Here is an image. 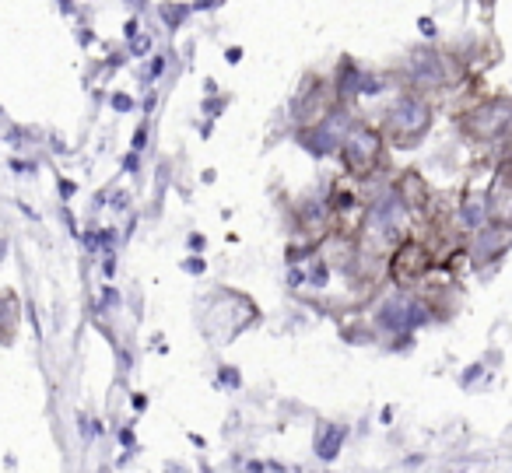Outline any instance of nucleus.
Instances as JSON below:
<instances>
[{
    "label": "nucleus",
    "mask_w": 512,
    "mask_h": 473,
    "mask_svg": "<svg viewBox=\"0 0 512 473\" xmlns=\"http://www.w3.org/2000/svg\"><path fill=\"white\" fill-rule=\"evenodd\" d=\"M162 67H165V60H162V57L151 60V74H162Z\"/></svg>",
    "instance_id": "obj_21"
},
{
    "label": "nucleus",
    "mask_w": 512,
    "mask_h": 473,
    "mask_svg": "<svg viewBox=\"0 0 512 473\" xmlns=\"http://www.w3.org/2000/svg\"><path fill=\"white\" fill-rule=\"evenodd\" d=\"M488 225L512 232V155L502 158L488 186Z\"/></svg>",
    "instance_id": "obj_7"
},
{
    "label": "nucleus",
    "mask_w": 512,
    "mask_h": 473,
    "mask_svg": "<svg viewBox=\"0 0 512 473\" xmlns=\"http://www.w3.org/2000/svg\"><path fill=\"white\" fill-rule=\"evenodd\" d=\"M123 165H127V172H137V151H134V155H127V162H123Z\"/></svg>",
    "instance_id": "obj_22"
},
{
    "label": "nucleus",
    "mask_w": 512,
    "mask_h": 473,
    "mask_svg": "<svg viewBox=\"0 0 512 473\" xmlns=\"http://www.w3.org/2000/svg\"><path fill=\"white\" fill-rule=\"evenodd\" d=\"M418 29H421V36H425V39H435V32H439V29H435V22H432V18H421V22H418Z\"/></svg>",
    "instance_id": "obj_12"
},
{
    "label": "nucleus",
    "mask_w": 512,
    "mask_h": 473,
    "mask_svg": "<svg viewBox=\"0 0 512 473\" xmlns=\"http://www.w3.org/2000/svg\"><path fill=\"white\" fill-rule=\"evenodd\" d=\"M221 379L232 382V386H239V372H232V368H221Z\"/></svg>",
    "instance_id": "obj_19"
},
{
    "label": "nucleus",
    "mask_w": 512,
    "mask_h": 473,
    "mask_svg": "<svg viewBox=\"0 0 512 473\" xmlns=\"http://www.w3.org/2000/svg\"><path fill=\"white\" fill-rule=\"evenodd\" d=\"M428 316H432V312H428V302L400 291V295H393L390 302L379 305L376 323L390 333H411V330H418L421 323H428Z\"/></svg>",
    "instance_id": "obj_6"
},
{
    "label": "nucleus",
    "mask_w": 512,
    "mask_h": 473,
    "mask_svg": "<svg viewBox=\"0 0 512 473\" xmlns=\"http://www.w3.org/2000/svg\"><path fill=\"white\" fill-rule=\"evenodd\" d=\"M456 127L470 144H502L512 137V95H491L456 113Z\"/></svg>",
    "instance_id": "obj_1"
},
{
    "label": "nucleus",
    "mask_w": 512,
    "mask_h": 473,
    "mask_svg": "<svg viewBox=\"0 0 512 473\" xmlns=\"http://www.w3.org/2000/svg\"><path fill=\"white\" fill-rule=\"evenodd\" d=\"M193 8H186V4H162L158 8V15H162V22L169 25V29H179V25L186 22V15H190Z\"/></svg>",
    "instance_id": "obj_11"
},
{
    "label": "nucleus",
    "mask_w": 512,
    "mask_h": 473,
    "mask_svg": "<svg viewBox=\"0 0 512 473\" xmlns=\"http://www.w3.org/2000/svg\"><path fill=\"white\" fill-rule=\"evenodd\" d=\"M509 246H512V232L495 228V225H481L474 235V242L467 246V253H470V263H474V267H488L491 260L509 253Z\"/></svg>",
    "instance_id": "obj_8"
},
{
    "label": "nucleus",
    "mask_w": 512,
    "mask_h": 473,
    "mask_svg": "<svg viewBox=\"0 0 512 473\" xmlns=\"http://www.w3.org/2000/svg\"><path fill=\"white\" fill-rule=\"evenodd\" d=\"M341 165L348 176L355 179H369L376 176L379 169H386V137L379 127L372 123H351L344 130V141H341Z\"/></svg>",
    "instance_id": "obj_3"
},
{
    "label": "nucleus",
    "mask_w": 512,
    "mask_h": 473,
    "mask_svg": "<svg viewBox=\"0 0 512 473\" xmlns=\"http://www.w3.org/2000/svg\"><path fill=\"white\" fill-rule=\"evenodd\" d=\"M481 4H484V8H491V4H495V0H481Z\"/></svg>",
    "instance_id": "obj_24"
},
{
    "label": "nucleus",
    "mask_w": 512,
    "mask_h": 473,
    "mask_svg": "<svg viewBox=\"0 0 512 473\" xmlns=\"http://www.w3.org/2000/svg\"><path fill=\"white\" fill-rule=\"evenodd\" d=\"M183 267L190 270V274H204V260H186Z\"/></svg>",
    "instance_id": "obj_18"
},
{
    "label": "nucleus",
    "mask_w": 512,
    "mask_h": 473,
    "mask_svg": "<svg viewBox=\"0 0 512 473\" xmlns=\"http://www.w3.org/2000/svg\"><path fill=\"white\" fill-rule=\"evenodd\" d=\"M341 106L344 102H341V95H337L334 81L306 78V85L299 88V95H295V102H292V116L302 130V127H316V123L330 120Z\"/></svg>",
    "instance_id": "obj_4"
},
{
    "label": "nucleus",
    "mask_w": 512,
    "mask_h": 473,
    "mask_svg": "<svg viewBox=\"0 0 512 473\" xmlns=\"http://www.w3.org/2000/svg\"><path fill=\"white\" fill-rule=\"evenodd\" d=\"M225 60H228V64H239V60H242V50H239V46H232V50L225 53Z\"/></svg>",
    "instance_id": "obj_20"
},
{
    "label": "nucleus",
    "mask_w": 512,
    "mask_h": 473,
    "mask_svg": "<svg viewBox=\"0 0 512 473\" xmlns=\"http://www.w3.org/2000/svg\"><path fill=\"white\" fill-rule=\"evenodd\" d=\"M393 193H397V200L407 207L411 214H425L428 207V186H425V176H421L418 169H407L397 176V183H393Z\"/></svg>",
    "instance_id": "obj_9"
},
{
    "label": "nucleus",
    "mask_w": 512,
    "mask_h": 473,
    "mask_svg": "<svg viewBox=\"0 0 512 473\" xmlns=\"http://www.w3.org/2000/svg\"><path fill=\"white\" fill-rule=\"evenodd\" d=\"M432 267H435L432 249H428L425 242H418V239H404L390 253V260H386L390 281L397 284V288H411V284L425 281L428 270H432Z\"/></svg>",
    "instance_id": "obj_5"
},
{
    "label": "nucleus",
    "mask_w": 512,
    "mask_h": 473,
    "mask_svg": "<svg viewBox=\"0 0 512 473\" xmlns=\"http://www.w3.org/2000/svg\"><path fill=\"white\" fill-rule=\"evenodd\" d=\"M106 305H109V309H120V291L106 288Z\"/></svg>",
    "instance_id": "obj_17"
},
{
    "label": "nucleus",
    "mask_w": 512,
    "mask_h": 473,
    "mask_svg": "<svg viewBox=\"0 0 512 473\" xmlns=\"http://www.w3.org/2000/svg\"><path fill=\"white\" fill-rule=\"evenodd\" d=\"M432 130V102L418 92H400L397 102L386 109L383 137L393 148H418L425 134Z\"/></svg>",
    "instance_id": "obj_2"
},
{
    "label": "nucleus",
    "mask_w": 512,
    "mask_h": 473,
    "mask_svg": "<svg viewBox=\"0 0 512 473\" xmlns=\"http://www.w3.org/2000/svg\"><path fill=\"white\" fill-rule=\"evenodd\" d=\"M130 106H134V99H130V95H113V109H130Z\"/></svg>",
    "instance_id": "obj_15"
},
{
    "label": "nucleus",
    "mask_w": 512,
    "mask_h": 473,
    "mask_svg": "<svg viewBox=\"0 0 512 473\" xmlns=\"http://www.w3.org/2000/svg\"><path fill=\"white\" fill-rule=\"evenodd\" d=\"M288 284H292V288H302V284H306V274H302L299 267H292L288 270Z\"/></svg>",
    "instance_id": "obj_13"
},
{
    "label": "nucleus",
    "mask_w": 512,
    "mask_h": 473,
    "mask_svg": "<svg viewBox=\"0 0 512 473\" xmlns=\"http://www.w3.org/2000/svg\"><path fill=\"white\" fill-rule=\"evenodd\" d=\"M344 435H348L344 424H327V428L320 431V442H316V456H320L323 463L337 459V452H341V445H344Z\"/></svg>",
    "instance_id": "obj_10"
},
{
    "label": "nucleus",
    "mask_w": 512,
    "mask_h": 473,
    "mask_svg": "<svg viewBox=\"0 0 512 473\" xmlns=\"http://www.w3.org/2000/svg\"><path fill=\"white\" fill-rule=\"evenodd\" d=\"M221 4H225V0H197L193 8H197V11H211V8H221Z\"/></svg>",
    "instance_id": "obj_16"
},
{
    "label": "nucleus",
    "mask_w": 512,
    "mask_h": 473,
    "mask_svg": "<svg viewBox=\"0 0 512 473\" xmlns=\"http://www.w3.org/2000/svg\"><path fill=\"white\" fill-rule=\"evenodd\" d=\"M144 144H148V127H137V134H134V151H141Z\"/></svg>",
    "instance_id": "obj_14"
},
{
    "label": "nucleus",
    "mask_w": 512,
    "mask_h": 473,
    "mask_svg": "<svg viewBox=\"0 0 512 473\" xmlns=\"http://www.w3.org/2000/svg\"><path fill=\"white\" fill-rule=\"evenodd\" d=\"M190 246L193 249H204V235H190Z\"/></svg>",
    "instance_id": "obj_23"
}]
</instances>
